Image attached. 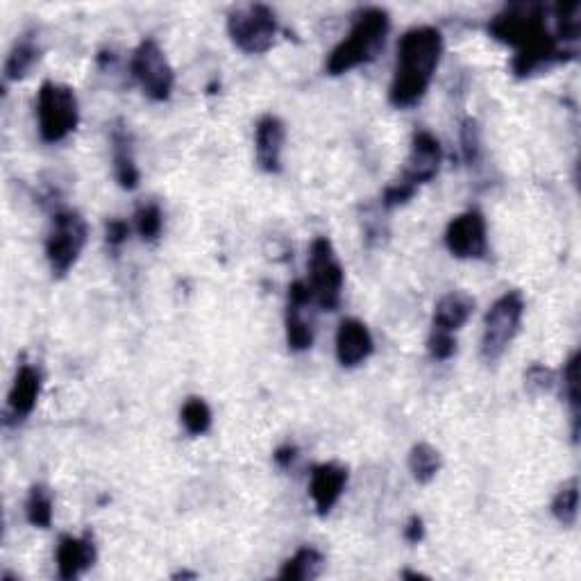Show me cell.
Segmentation results:
<instances>
[{"mask_svg":"<svg viewBox=\"0 0 581 581\" xmlns=\"http://www.w3.org/2000/svg\"><path fill=\"white\" fill-rule=\"evenodd\" d=\"M547 12L550 10L541 3H518L509 5L488 23L491 37L516 48L511 71L518 78H527L577 55L575 50L561 48V41L547 25Z\"/></svg>","mask_w":581,"mask_h":581,"instance_id":"1","label":"cell"},{"mask_svg":"<svg viewBox=\"0 0 581 581\" xmlns=\"http://www.w3.org/2000/svg\"><path fill=\"white\" fill-rule=\"evenodd\" d=\"M443 55V35L432 25H418L402 35L398 44L389 100L393 107L409 109L425 98Z\"/></svg>","mask_w":581,"mask_h":581,"instance_id":"2","label":"cell"},{"mask_svg":"<svg viewBox=\"0 0 581 581\" xmlns=\"http://www.w3.org/2000/svg\"><path fill=\"white\" fill-rule=\"evenodd\" d=\"M389 28H391L389 12L382 10V7H366V10L357 12L350 35L332 50L330 57H327L325 64L327 73L343 75L357 69L361 64L373 62L384 48Z\"/></svg>","mask_w":581,"mask_h":581,"instance_id":"3","label":"cell"},{"mask_svg":"<svg viewBox=\"0 0 581 581\" xmlns=\"http://www.w3.org/2000/svg\"><path fill=\"white\" fill-rule=\"evenodd\" d=\"M39 134L46 143L64 141L78 128L80 109L78 96L71 87L60 82H44L37 96Z\"/></svg>","mask_w":581,"mask_h":581,"instance_id":"4","label":"cell"},{"mask_svg":"<svg viewBox=\"0 0 581 581\" xmlns=\"http://www.w3.org/2000/svg\"><path fill=\"white\" fill-rule=\"evenodd\" d=\"M89 227L73 209H62L53 216V230L46 241V257L55 277H64L80 259L87 246Z\"/></svg>","mask_w":581,"mask_h":581,"instance_id":"5","label":"cell"},{"mask_svg":"<svg viewBox=\"0 0 581 581\" xmlns=\"http://www.w3.org/2000/svg\"><path fill=\"white\" fill-rule=\"evenodd\" d=\"M227 32L234 46L248 55H261L271 50L277 37V19L268 5H241L227 16Z\"/></svg>","mask_w":581,"mask_h":581,"instance_id":"6","label":"cell"},{"mask_svg":"<svg viewBox=\"0 0 581 581\" xmlns=\"http://www.w3.org/2000/svg\"><path fill=\"white\" fill-rule=\"evenodd\" d=\"M522 314H525V300L520 291H507L495 305L488 309L484 318L482 334V357L491 364L498 361L520 330Z\"/></svg>","mask_w":581,"mask_h":581,"instance_id":"7","label":"cell"},{"mask_svg":"<svg viewBox=\"0 0 581 581\" xmlns=\"http://www.w3.org/2000/svg\"><path fill=\"white\" fill-rule=\"evenodd\" d=\"M309 277L311 293L318 307L325 311H336L341 305V291L345 282V273L341 261L336 259L332 241L327 237H318L311 243L309 252Z\"/></svg>","mask_w":581,"mask_h":581,"instance_id":"8","label":"cell"},{"mask_svg":"<svg viewBox=\"0 0 581 581\" xmlns=\"http://www.w3.org/2000/svg\"><path fill=\"white\" fill-rule=\"evenodd\" d=\"M132 75L141 84L143 94L155 103H164L171 98L175 73L168 64L164 50L155 39H143L132 55Z\"/></svg>","mask_w":581,"mask_h":581,"instance_id":"9","label":"cell"},{"mask_svg":"<svg viewBox=\"0 0 581 581\" xmlns=\"http://www.w3.org/2000/svg\"><path fill=\"white\" fill-rule=\"evenodd\" d=\"M445 246L459 259H482L488 250L484 216L466 212L452 218L445 230Z\"/></svg>","mask_w":581,"mask_h":581,"instance_id":"10","label":"cell"},{"mask_svg":"<svg viewBox=\"0 0 581 581\" xmlns=\"http://www.w3.org/2000/svg\"><path fill=\"white\" fill-rule=\"evenodd\" d=\"M441 143L434 137L432 132L418 130L411 139V153L407 159V166L400 175V182L409 184L418 191L420 184H425L429 180L436 178L441 166Z\"/></svg>","mask_w":581,"mask_h":581,"instance_id":"11","label":"cell"},{"mask_svg":"<svg viewBox=\"0 0 581 581\" xmlns=\"http://www.w3.org/2000/svg\"><path fill=\"white\" fill-rule=\"evenodd\" d=\"M375 343L368 327L357 318H345L336 332V359L345 368H355L373 355Z\"/></svg>","mask_w":581,"mask_h":581,"instance_id":"12","label":"cell"},{"mask_svg":"<svg viewBox=\"0 0 581 581\" xmlns=\"http://www.w3.org/2000/svg\"><path fill=\"white\" fill-rule=\"evenodd\" d=\"M345 484H348V470L339 463H321V466L311 470L309 493L314 498L318 516H327L336 507V502L341 500L345 491Z\"/></svg>","mask_w":581,"mask_h":581,"instance_id":"13","label":"cell"},{"mask_svg":"<svg viewBox=\"0 0 581 581\" xmlns=\"http://www.w3.org/2000/svg\"><path fill=\"white\" fill-rule=\"evenodd\" d=\"M96 563V543L89 532L84 536H62L57 545V572L60 577L71 581L80 577Z\"/></svg>","mask_w":581,"mask_h":581,"instance_id":"14","label":"cell"},{"mask_svg":"<svg viewBox=\"0 0 581 581\" xmlns=\"http://www.w3.org/2000/svg\"><path fill=\"white\" fill-rule=\"evenodd\" d=\"M286 139L284 123L273 114L261 116L255 130V148H257V164L266 173L282 171V148Z\"/></svg>","mask_w":581,"mask_h":581,"instance_id":"15","label":"cell"},{"mask_svg":"<svg viewBox=\"0 0 581 581\" xmlns=\"http://www.w3.org/2000/svg\"><path fill=\"white\" fill-rule=\"evenodd\" d=\"M39 393H41V373L37 368H32L28 364L21 366L19 373H16V377H14L10 398H7V404H10V414L16 420L28 418L37 407Z\"/></svg>","mask_w":581,"mask_h":581,"instance_id":"16","label":"cell"},{"mask_svg":"<svg viewBox=\"0 0 581 581\" xmlns=\"http://www.w3.org/2000/svg\"><path fill=\"white\" fill-rule=\"evenodd\" d=\"M475 300L463 291H452L439 300L434 309V330L454 334L473 316Z\"/></svg>","mask_w":581,"mask_h":581,"instance_id":"17","label":"cell"},{"mask_svg":"<svg viewBox=\"0 0 581 581\" xmlns=\"http://www.w3.org/2000/svg\"><path fill=\"white\" fill-rule=\"evenodd\" d=\"M112 143H114V173L116 180L123 189H137L139 187V168L137 162H134L132 155V139L130 132L123 128L121 123H116V128L112 130Z\"/></svg>","mask_w":581,"mask_h":581,"instance_id":"18","label":"cell"},{"mask_svg":"<svg viewBox=\"0 0 581 581\" xmlns=\"http://www.w3.org/2000/svg\"><path fill=\"white\" fill-rule=\"evenodd\" d=\"M325 557L316 547H300L293 557L284 563L280 570V579L286 581H311L323 572Z\"/></svg>","mask_w":581,"mask_h":581,"instance_id":"19","label":"cell"},{"mask_svg":"<svg viewBox=\"0 0 581 581\" xmlns=\"http://www.w3.org/2000/svg\"><path fill=\"white\" fill-rule=\"evenodd\" d=\"M39 57H41V50L37 46L35 37L23 35L10 50V55H7L5 80H10V82L23 80L25 75L32 71V66L39 62Z\"/></svg>","mask_w":581,"mask_h":581,"instance_id":"20","label":"cell"},{"mask_svg":"<svg viewBox=\"0 0 581 581\" xmlns=\"http://www.w3.org/2000/svg\"><path fill=\"white\" fill-rule=\"evenodd\" d=\"M441 454L429 443H418L409 452V470L418 484H429L441 470Z\"/></svg>","mask_w":581,"mask_h":581,"instance_id":"21","label":"cell"},{"mask_svg":"<svg viewBox=\"0 0 581 581\" xmlns=\"http://www.w3.org/2000/svg\"><path fill=\"white\" fill-rule=\"evenodd\" d=\"M579 513V479L572 477L570 482L559 488V493L552 500V516L557 518L563 527H572L577 522Z\"/></svg>","mask_w":581,"mask_h":581,"instance_id":"22","label":"cell"},{"mask_svg":"<svg viewBox=\"0 0 581 581\" xmlns=\"http://www.w3.org/2000/svg\"><path fill=\"white\" fill-rule=\"evenodd\" d=\"M25 516L32 527L48 529L53 522V493L46 486H32L28 502H25Z\"/></svg>","mask_w":581,"mask_h":581,"instance_id":"23","label":"cell"},{"mask_svg":"<svg viewBox=\"0 0 581 581\" xmlns=\"http://www.w3.org/2000/svg\"><path fill=\"white\" fill-rule=\"evenodd\" d=\"M302 309L305 307H286V341H289V348L296 352L309 350L314 345V332H311L309 323L302 318Z\"/></svg>","mask_w":581,"mask_h":581,"instance_id":"24","label":"cell"},{"mask_svg":"<svg viewBox=\"0 0 581 581\" xmlns=\"http://www.w3.org/2000/svg\"><path fill=\"white\" fill-rule=\"evenodd\" d=\"M579 355L575 352L563 366V398L568 400L570 411H572V436L579 434Z\"/></svg>","mask_w":581,"mask_h":581,"instance_id":"25","label":"cell"},{"mask_svg":"<svg viewBox=\"0 0 581 581\" xmlns=\"http://www.w3.org/2000/svg\"><path fill=\"white\" fill-rule=\"evenodd\" d=\"M182 425L191 436H202L212 427V409L202 398H189L182 407Z\"/></svg>","mask_w":581,"mask_h":581,"instance_id":"26","label":"cell"},{"mask_svg":"<svg viewBox=\"0 0 581 581\" xmlns=\"http://www.w3.org/2000/svg\"><path fill=\"white\" fill-rule=\"evenodd\" d=\"M134 223H137V232L143 241H155L159 234H162V227H164L162 209H159V205H155V202H148V205L137 209V214H134Z\"/></svg>","mask_w":581,"mask_h":581,"instance_id":"27","label":"cell"},{"mask_svg":"<svg viewBox=\"0 0 581 581\" xmlns=\"http://www.w3.org/2000/svg\"><path fill=\"white\" fill-rule=\"evenodd\" d=\"M429 355L439 361L450 359L454 352H457V341H454V334L450 332H441V330H432V336L427 341Z\"/></svg>","mask_w":581,"mask_h":581,"instance_id":"28","label":"cell"},{"mask_svg":"<svg viewBox=\"0 0 581 581\" xmlns=\"http://www.w3.org/2000/svg\"><path fill=\"white\" fill-rule=\"evenodd\" d=\"M461 143H463V157H466V162L470 166H473L477 162V159H479V150H482V141H479L477 121L468 119L466 123H463Z\"/></svg>","mask_w":581,"mask_h":581,"instance_id":"29","label":"cell"},{"mask_svg":"<svg viewBox=\"0 0 581 581\" xmlns=\"http://www.w3.org/2000/svg\"><path fill=\"white\" fill-rule=\"evenodd\" d=\"M525 384H527V389H532V391H550L554 386V373L550 368L536 364L527 370Z\"/></svg>","mask_w":581,"mask_h":581,"instance_id":"30","label":"cell"},{"mask_svg":"<svg viewBox=\"0 0 581 581\" xmlns=\"http://www.w3.org/2000/svg\"><path fill=\"white\" fill-rule=\"evenodd\" d=\"M105 234H107V243L112 248H119L121 243L128 241L130 237V227L125 221H119V218H112V221H107L105 225Z\"/></svg>","mask_w":581,"mask_h":581,"instance_id":"31","label":"cell"},{"mask_svg":"<svg viewBox=\"0 0 581 581\" xmlns=\"http://www.w3.org/2000/svg\"><path fill=\"white\" fill-rule=\"evenodd\" d=\"M311 300H314V293H311V286L307 282L298 280L289 286V305L307 307Z\"/></svg>","mask_w":581,"mask_h":581,"instance_id":"32","label":"cell"},{"mask_svg":"<svg viewBox=\"0 0 581 581\" xmlns=\"http://www.w3.org/2000/svg\"><path fill=\"white\" fill-rule=\"evenodd\" d=\"M404 538H407L409 543H414L418 545L420 541L425 538V522L420 516H411L409 522H407V527H404Z\"/></svg>","mask_w":581,"mask_h":581,"instance_id":"33","label":"cell"},{"mask_svg":"<svg viewBox=\"0 0 581 581\" xmlns=\"http://www.w3.org/2000/svg\"><path fill=\"white\" fill-rule=\"evenodd\" d=\"M298 457V448L296 445H282V448H277L275 454H273V459L277 461V466H282V468H289L293 461H296Z\"/></svg>","mask_w":581,"mask_h":581,"instance_id":"34","label":"cell"},{"mask_svg":"<svg viewBox=\"0 0 581 581\" xmlns=\"http://www.w3.org/2000/svg\"><path fill=\"white\" fill-rule=\"evenodd\" d=\"M402 577H407V579H427L425 575H418V572H402Z\"/></svg>","mask_w":581,"mask_h":581,"instance_id":"35","label":"cell"}]
</instances>
